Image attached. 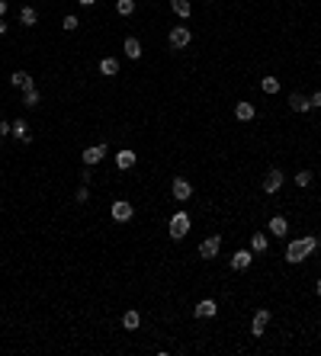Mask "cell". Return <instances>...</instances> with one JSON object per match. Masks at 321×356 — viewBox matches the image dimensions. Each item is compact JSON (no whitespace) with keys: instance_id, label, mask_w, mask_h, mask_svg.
I'll return each instance as SVG.
<instances>
[{"instance_id":"cell-16","label":"cell","mask_w":321,"mask_h":356,"mask_svg":"<svg viewBox=\"0 0 321 356\" xmlns=\"http://www.w3.org/2000/svg\"><path fill=\"white\" fill-rule=\"evenodd\" d=\"M289 106L296 109V112H308V109H312V103H308L302 93H292V96H289Z\"/></svg>"},{"instance_id":"cell-4","label":"cell","mask_w":321,"mask_h":356,"mask_svg":"<svg viewBox=\"0 0 321 356\" xmlns=\"http://www.w3.org/2000/svg\"><path fill=\"white\" fill-rule=\"evenodd\" d=\"M170 193H174L177 202H186L193 196V183H190V180H183V177H177L174 183H170Z\"/></svg>"},{"instance_id":"cell-26","label":"cell","mask_w":321,"mask_h":356,"mask_svg":"<svg viewBox=\"0 0 321 356\" xmlns=\"http://www.w3.org/2000/svg\"><path fill=\"white\" fill-rule=\"evenodd\" d=\"M263 93H280V80L276 77H263Z\"/></svg>"},{"instance_id":"cell-33","label":"cell","mask_w":321,"mask_h":356,"mask_svg":"<svg viewBox=\"0 0 321 356\" xmlns=\"http://www.w3.org/2000/svg\"><path fill=\"white\" fill-rule=\"evenodd\" d=\"M7 13V0H0V16Z\"/></svg>"},{"instance_id":"cell-14","label":"cell","mask_w":321,"mask_h":356,"mask_svg":"<svg viewBox=\"0 0 321 356\" xmlns=\"http://www.w3.org/2000/svg\"><path fill=\"white\" fill-rule=\"evenodd\" d=\"M132 164H135V151H129V148H122V151L116 154V167H119V170H129Z\"/></svg>"},{"instance_id":"cell-2","label":"cell","mask_w":321,"mask_h":356,"mask_svg":"<svg viewBox=\"0 0 321 356\" xmlns=\"http://www.w3.org/2000/svg\"><path fill=\"white\" fill-rule=\"evenodd\" d=\"M186 231H190V215H186V212H177V215L170 218V238L180 241V238H186Z\"/></svg>"},{"instance_id":"cell-3","label":"cell","mask_w":321,"mask_h":356,"mask_svg":"<svg viewBox=\"0 0 321 356\" xmlns=\"http://www.w3.org/2000/svg\"><path fill=\"white\" fill-rule=\"evenodd\" d=\"M167 42H170V48H186L193 42V32L186 29V26H174L170 36H167Z\"/></svg>"},{"instance_id":"cell-22","label":"cell","mask_w":321,"mask_h":356,"mask_svg":"<svg viewBox=\"0 0 321 356\" xmlns=\"http://www.w3.org/2000/svg\"><path fill=\"white\" fill-rule=\"evenodd\" d=\"M10 80H13L16 87H23V90H26V87H32V77L26 74V71H13V77H10Z\"/></svg>"},{"instance_id":"cell-5","label":"cell","mask_w":321,"mask_h":356,"mask_svg":"<svg viewBox=\"0 0 321 356\" xmlns=\"http://www.w3.org/2000/svg\"><path fill=\"white\" fill-rule=\"evenodd\" d=\"M219 247H222V238L212 234V238H206L202 244H199V257H202V260H212V257L219 254Z\"/></svg>"},{"instance_id":"cell-7","label":"cell","mask_w":321,"mask_h":356,"mask_svg":"<svg viewBox=\"0 0 321 356\" xmlns=\"http://www.w3.org/2000/svg\"><path fill=\"white\" fill-rule=\"evenodd\" d=\"M280 186H283V170H276V167H273V170H270L267 177H263V193L273 196L276 189H280Z\"/></svg>"},{"instance_id":"cell-31","label":"cell","mask_w":321,"mask_h":356,"mask_svg":"<svg viewBox=\"0 0 321 356\" xmlns=\"http://www.w3.org/2000/svg\"><path fill=\"white\" fill-rule=\"evenodd\" d=\"M7 132H10V125H7V122H0V138H3Z\"/></svg>"},{"instance_id":"cell-15","label":"cell","mask_w":321,"mask_h":356,"mask_svg":"<svg viewBox=\"0 0 321 356\" xmlns=\"http://www.w3.org/2000/svg\"><path fill=\"white\" fill-rule=\"evenodd\" d=\"M235 116L241 119V122H251V119L257 116V112H254V106H251V103H238V106H235Z\"/></svg>"},{"instance_id":"cell-35","label":"cell","mask_w":321,"mask_h":356,"mask_svg":"<svg viewBox=\"0 0 321 356\" xmlns=\"http://www.w3.org/2000/svg\"><path fill=\"white\" fill-rule=\"evenodd\" d=\"M315 292H318V295H321V279H318V282H315Z\"/></svg>"},{"instance_id":"cell-20","label":"cell","mask_w":321,"mask_h":356,"mask_svg":"<svg viewBox=\"0 0 321 356\" xmlns=\"http://www.w3.org/2000/svg\"><path fill=\"white\" fill-rule=\"evenodd\" d=\"M100 71H103L106 77H113V74H119V61H116V58H103V61H100Z\"/></svg>"},{"instance_id":"cell-32","label":"cell","mask_w":321,"mask_h":356,"mask_svg":"<svg viewBox=\"0 0 321 356\" xmlns=\"http://www.w3.org/2000/svg\"><path fill=\"white\" fill-rule=\"evenodd\" d=\"M3 32H7V19H3V16H0V36H3Z\"/></svg>"},{"instance_id":"cell-10","label":"cell","mask_w":321,"mask_h":356,"mask_svg":"<svg viewBox=\"0 0 321 356\" xmlns=\"http://www.w3.org/2000/svg\"><path fill=\"white\" fill-rule=\"evenodd\" d=\"M103 157H106V145H93V148H87V151H84V164H87V167H90V164H100Z\"/></svg>"},{"instance_id":"cell-11","label":"cell","mask_w":321,"mask_h":356,"mask_svg":"<svg viewBox=\"0 0 321 356\" xmlns=\"http://www.w3.org/2000/svg\"><path fill=\"white\" fill-rule=\"evenodd\" d=\"M113 218H116V222H129V218H132V202H125V199L113 202Z\"/></svg>"},{"instance_id":"cell-18","label":"cell","mask_w":321,"mask_h":356,"mask_svg":"<svg viewBox=\"0 0 321 356\" xmlns=\"http://www.w3.org/2000/svg\"><path fill=\"white\" fill-rule=\"evenodd\" d=\"M125 55H129L132 61H138V58H141V42L138 39H125Z\"/></svg>"},{"instance_id":"cell-13","label":"cell","mask_w":321,"mask_h":356,"mask_svg":"<svg viewBox=\"0 0 321 356\" xmlns=\"http://www.w3.org/2000/svg\"><path fill=\"white\" fill-rule=\"evenodd\" d=\"M10 135L20 141H29V125H26V119H16V122H10Z\"/></svg>"},{"instance_id":"cell-23","label":"cell","mask_w":321,"mask_h":356,"mask_svg":"<svg viewBox=\"0 0 321 356\" xmlns=\"http://www.w3.org/2000/svg\"><path fill=\"white\" fill-rule=\"evenodd\" d=\"M267 244H270V241L267 238H263V234H254V238H251V250H254V254H260V250H267Z\"/></svg>"},{"instance_id":"cell-24","label":"cell","mask_w":321,"mask_h":356,"mask_svg":"<svg viewBox=\"0 0 321 356\" xmlns=\"http://www.w3.org/2000/svg\"><path fill=\"white\" fill-rule=\"evenodd\" d=\"M36 103H39V90L36 87H26L23 90V106H36Z\"/></svg>"},{"instance_id":"cell-12","label":"cell","mask_w":321,"mask_h":356,"mask_svg":"<svg viewBox=\"0 0 321 356\" xmlns=\"http://www.w3.org/2000/svg\"><path fill=\"white\" fill-rule=\"evenodd\" d=\"M270 234H276V238H286V234H289V222H286L283 215H273V218H270Z\"/></svg>"},{"instance_id":"cell-6","label":"cell","mask_w":321,"mask_h":356,"mask_svg":"<svg viewBox=\"0 0 321 356\" xmlns=\"http://www.w3.org/2000/svg\"><path fill=\"white\" fill-rule=\"evenodd\" d=\"M267 324H270V311H267V308H260L257 315H254V321H251V334H254V337H263Z\"/></svg>"},{"instance_id":"cell-25","label":"cell","mask_w":321,"mask_h":356,"mask_svg":"<svg viewBox=\"0 0 321 356\" xmlns=\"http://www.w3.org/2000/svg\"><path fill=\"white\" fill-rule=\"evenodd\" d=\"M116 10L122 16H132V10H135V0H116Z\"/></svg>"},{"instance_id":"cell-17","label":"cell","mask_w":321,"mask_h":356,"mask_svg":"<svg viewBox=\"0 0 321 356\" xmlns=\"http://www.w3.org/2000/svg\"><path fill=\"white\" fill-rule=\"evenodd\" d=\"M138 324H141V315H138V311H125L122 315V327L125 331H135Z\"/></svg>"},{"instance_id":"cell-27","label":"cell","mask_w":321,"mask_h":356,"mask_svg":"<svg viewBox=\"0 0 321 356\" xmlns=\"http://www.w3.org/2000/svg\"><path fill=\"white\" fill-rule=\"evenodd\" d=\"M77 26H80V23H77V16H71V13H68V16H64V19H61V29H68V32H74Z\"/></svg>"},{"instance_id":"cell-8","label":"cell","mask_w":321,"mask_h":356,"mask_svg":"<svg viewBox=\"0 0 321 356\" xmlns=\"http://www.w3.org/2000/svg\"><path fill=\"white\" fill-rule=\"evenodd\" d=\"M193 315H196V318H215V315H219V305H215L212 299H202V302L193 308Z\"/></svg>"},{"instance_id":"cell-28","label":"cell","mask_w":321,"mask_h":356,"mask_svg":"<svg viewBox=\"0 0 321 356\" xmlns=\"http://www.w3.org/2000/svg\"><path fill=\"white\" fill-rule=\"evenodd\" d=\"M308 183H312V173H308V170H299L296 173V186H308Z\"/></svg>"},{"instance_id":"cell-30","label":"cell","mask_w":321,"mask_h":356,"mask_svg":"<svg viewBox=\"0 0 321 356\" xmlns=\"http://www.w3.org/2000/svg\"><path fill=\"white\" fill-rule=\"evenodd\" d=\"M308 103H312V106H315V109H321V90H318V93H315V96H312V100H308Z\"/></svg>"},{"instance_id":"cell-34","label":"cell","mask_w":321,"mask_h":356,"mask_svg":"<svg viewBox=\"0 0 321 356\" xmlns=\"http://www.w3.org/2000/svg\"><path fill=\"white\" fill-rule=\"evenodd\" d=\"M77 3H84V7H93V3H97V0H77Z\"/></svg>"},{"instance_id":"cell-1","label":"cell","mask_w":321,"mask_h":356,"mask_svg":"<svg viewBox=\"0 0 321 356\" xmlns=\"http://www.w3.org/2000/svg\"><path fill=\"white\" fill-rule=\"evenodd\" d=\"M315 247H318V238H299L286 247V260L289 263H302L308 254H315Z\"/></svg>"},{"instance_id":"cell-21","label":"cell","mask_w":321,"mask_h":356,"mask_svg":"<svg viewBox=\"0 0 321 356\" xmlns=\"http://www.w3.org/2000/svg\"><path fill=\"white\" fill-rule=\"evenodd\" d=\"M20 23H23V26H36V23H39L36 10H32V7H23V10H20Z\"/></svg>"},{"instance_id":"cell-29","label":"cell","mask_w":321,"mask_h":356,"mask_svg":"<svg viewBox=\"0 0 321 356\" xmlns=\"http://www.w3.org/2000/svg\"><path fill=\"white\" fill-rule=\"evenodd\" d=\"M87 199H90V189H87V183H84L80 189H77V202H87Z\"/></svg>"},{"instance_id":"cell-9","label":"cell","mask_w":321,"mask_h":356,"mask_svg":"<svg viewBox=\"0 0 321 356\" xmlns=\"http://www.w3.org/2000/svg\"><path fill=\"white\" fill-rule=\"evenodd\" d=\"M254 260V250H235V257H231V270H247Z\"/></svg>"},{"instance_id":"cell-19","label":"cell","mask_w":321,"mask_h":356,"mask_svg":"<svg viewBox=\"0 0 321 356\" xmlns=\"http://www.w3.org/2000/svg\"><path fill=\"white\" fill-rule=\"evenodd\" d=\"M170 7H174V13H177V16H183V19H186V16L193 13L190 0H170Z\"/></svg>"}]
</instances>
